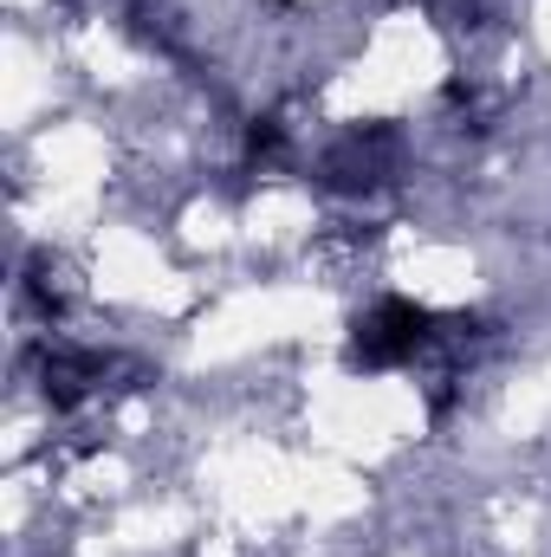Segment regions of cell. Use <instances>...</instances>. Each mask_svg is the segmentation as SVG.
<instances>
[{
	"label": "cell",
	"mask_w": 551,
	"mask_h": 557,
	"mask_svg": "<svg viewBox=\"0 0 551 557\" xmlns=\"http://www.w3.org/2000/svg\"><path fill=\"white\" fill-rule=\"evenodd\" d=\"M434 337V311H421L409 298H383L357 318L351 331V363L364 370H390V363H409L415 350Z\"/></svg>",
	"instance_id": "6da1fadb"
}]
</instances>
